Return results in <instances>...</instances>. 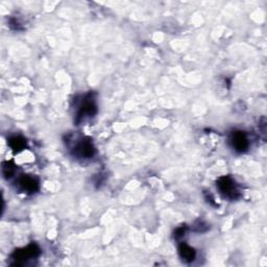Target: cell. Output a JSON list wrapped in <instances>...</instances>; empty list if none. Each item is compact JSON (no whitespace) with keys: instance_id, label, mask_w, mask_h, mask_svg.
Segmentation results:
<instances>
[{"instance_id":"cell-1","label":"cell","mask_w":267,"mask_h":267,"mask_svg":"<svg viewBox=\"0 0 267 267\" xmlns=\"http://www.w3.org/2000/svg\"><path fill=\"white\" fill-rule=\"evenodd\" d=\"M41 249L39 248V246H37V244H29L28 246L21 248V249H16L14 251V254L12 255V259L16 262V265L19 262H23L28 260V259H33V258H37L38 256L40 255Z\"/></svg>"},{"instance_id":"cell-2","label":"cell","mask_w":267,"mask_h":267,"mask_svg":"<svg viewBox=\"0 0 267 267\" xmlns=\"http://www.w3.org/2000/svg\"><path fill=\"white\" fill-rule=\"evenodd\" d=\"M217 187L220 193L230 200H236L239 196L235 182L230 177H223L217 181Z\"/></svg>"},{"instance_id":"cell-3","label":"cell","mask_w":267,"mask_h":267,"mask_svg":"<svg viewBox=\"0 0 267 267\" xmlns=\"http://www.w3.org/2000/svg\"><path fill=\"white\" fill-rule=\"evenodd\" d=\"M94 154H95V148H94L93 143L88 138L81 140L78 144H76V146L74 148V155L80 158L89 159V158H92Z\"/></svg>"},{"instance_id":"cell-4","label":"cell","mask_w":267,"mask_h":267,"mask_svg":"<svg viewBox=\"0 0 267 267\" xmlns=\"http://www.w3.org/2000/svg\"><path fill=\"white\" fill-rule=\"evenodd\" d=\"M96 111H97V106L94 103V99L91 98L89 95L85 98V101L82 102V103L79 108L76 120H78V122H80L83 118H86L87 116H94Z\"/></svg>"},{"instance_id":"cell-5","label":"cell","mask_w":267,"mask_h":267,"mask_svg":"<svg viewBox=\"0 0 267 267\" xmlns=\"http://www.w3.org/2000/svg\"><path fill=\"white\" fill-rule=\"evenodd\" d=\"M17 184L21 191L26 193H35L39 189V182L29 175H23L19 178Z\"/></svg>"},{"instance_id":"cell-6","label":"cell","mask_w":267,"mask_h":267,"mask_svg":"<svg viewBox=\"0 0 267 267\" xmlns=\"http://www.w3.org/2000/svg\"><path fill=\"white\" fill-rule=\"evenodd\" d=\"M231 143H232L233 148H235L239 152L246 151L249 146L247 137L246 134L242 133V132L233 133L231 136Z\"/></svg>"},{"instance_id":"cell-7","label":"cell","mask_w":267,"mask_h":267,"mask_svg":"<svg viewBox=\"0 0 267 267\" xmlns=\"http://www.w3.org/2000/svg\"><path fill=\"white\" fill-rule=\"evenodd\" d=\"M179 254H180V257L182 258V260L185 261V262H188V263L194 261L195 256H196L194 248H192L191 246H189L188 244H186V243H181L180 244Z\"/></svg>"},{"instance_id":"cell-8","label":"cell","mask_w":267,"mask_h":267,"mask_svg":"<svg viewBox=\"0 0 267 267\" xmlns=\"http://www.w3.org/2000/svg\"><path fill=\"white\" fill-rule=\"evenodd\" d=\"M9 145L14 151H21L22 149L25 148L26 141L22 137H12L9 140Z\"/></svg>"},{"instance_id":"cell-9","label":"cell","mask_w":267,"mask_h":267,"mask_svg":"<svg viewBox=\"0 0 267 267\" xmlns=\"http://www.w3.org/2000/svg\"><path fill=\"white\" fill-rule=\"evenodd\" d=\"M2 172H3V175L7 179V178H11L12 175L15 173V165L11 162H5L3 163L2 165Z\"/></svg>"},{"instance_id":"cell-10","label":"cell","mask_w":267,"mask_h":267,"mask_svg":"<svg viewBox=\"0 0 267 267\" xmlns=\"http://www.w3.org/2000/svg\"><path fill=\"white\" fill-rule=\"evenodd\" d=\"M186 233V226H180L174 232V238L175 239H180L182 237H184Z\"/></svg>"}]
</instances>
